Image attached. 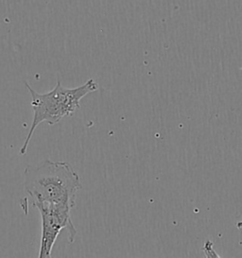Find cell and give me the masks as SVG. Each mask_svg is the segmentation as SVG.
<instances>
[{
	"mask_svg": "<svg viewBox=\"0 0 242 258\" xmlns=\"http://www.w3.org/2000/svg\"><path fill=\"white\" fill-rule=\"evenodd\" d=\"M24 187L33 203L75 207L77 193L82 189L80 176L67 162L46 159L25 169Z\"/></svg>",
	"mask_w": 242,
	"mask_h": 258,
	"instance_id": "obj_1",
	"label": "cell"
},
{
	"mask_svg": "<svg viewBox=\"0 0 242 258\" xmlns=\"http://www.w3.org/2000/svg\"><path fill=\"white\" fill-rule=\"evenodd\" d=\"M25 86L31 97L33 118L30 131L19 152L21 155L27 153L32 135L41 123L52 126L66 116H72L80 108L81 100L98 89V84L94 79H89L83 85L75 88H67L62 85L60 82H58L51 91L45 94H39L27 82Z\"/></svg>",
	"mask_w": 242,
	"mask_h": 258,
	"instance_id": "obj_2",
	"label": "cell"
},
{
	"mask_svg": "<svg viewBox=\"0 0 242 258\" xmlns=\"http://www.w3.org/2000/svg\"><path fill=\"white\" fill-rule=\"evenodd\" d=\"M33 207L37 208L42 221V236L38 256L50 257L53 246L63 229L68 232V241L74 242L78 234L71 219L72 207L68 205H48L33 203Z\"/></svg>",
	"mask_w": 242,
	"mask_h": 258,
	"instance_id": "obj_3",
	"label": "cell"
},
{
	"mask_svg": "<svg viewBox=\"0 0 242 258\" xmlns=\"http://www.w3.org/2000/svg\"><path fill=\"white\" fill-rule=\"evenodd\" d=\"M236 227H237V229L238 230H240V231H242V220L241 221H239L237 224H236Z\"/></svg>",
	"mask_w": 242,
	"mask_h": 258,
	"instance_id": "obj_4",
	"label": "cell"
}]
</instances>
